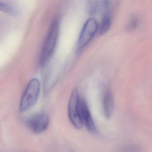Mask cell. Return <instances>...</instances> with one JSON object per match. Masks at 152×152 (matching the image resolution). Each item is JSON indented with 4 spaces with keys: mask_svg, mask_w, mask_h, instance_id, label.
Here are the masks:
<instances>
[{
    "mask_svg": "<svg viewBox=\"0 0 152 152\" xmlns=\"http://www.w3.org/2000/svg\"><path fill=\"white\" fill-rule=\"evenodd\" d=\"M40 89V83L38 79L33 78L30 81L20 101V112H27L35 106L39 99Z\"/></svg>",
    "mask_w": 152,
    "mask_h": 152,
    "instance_id": "cell-1",
    "label": "cell"
},
{
    "mask_svg": "<svg viewBox=\"0 0 152 152\" xmlns=\"http://www.w3.org/2000/svg\"><path fill=\"white\" fill-rule=\"evenodd\" d=\"M59 23L58 19L53 20L42 50L40 62L44 65L50 58L56 46L59 35Z\"/></svg>",
    "mask_w": 152,
    "mask_h": 152,
    "instance_id": "cell-2",
    "label": "cell"
},
{
    "mask_svg": "<svg viewBox=\"0 0 152 152\" xmlns=\"http://www.w3.org/2000/svg\"><path fill=\"white\" fill-rule=\"evenodd\" d=\"M102 105L105 116L109 118L113 110L114 100L112 92L108 88H105L103 91Z\"/></svg>",
    "mask_w": 152,
    "mask_h": 152,
    "instance_id": "cell-7",
    "label": "cell"
},
{
    "mask_svg": "<svg viewBox=\"0 0 152 152\" xmlns=\"http://www.w3.org/2000/svg\"><path fill=\"white\" fill-rule=\"evenodd\" d=\"M112 23V16L111 11L108 10L104 13V16L102 18L101 23L99 25V32L101 35L106 33L110 29Z\"/></svg>",
    "mask_w": 152,
    "mask_h": 152,
    "instance_id": "cell-8",
    "label": "cell"
},
{
    "mask_svg": "<svg viewBox=\"0 0 152 152\" xmlns=\"http://www.w3.org/2000/svg\"><path fill=\"white\" fill-rule=\"evenodd\" d=\"M80 100L78 90L76 88H74L69 99L68 113L70 121L77 129H80L83 125L80 114Z\"/></svg>",
    "mask_w": 152,
    "mask_h": 152,
    "instance_id": "cell-3",
    "label": "cell"
},
{
    "mask_svg": "<svg viewBox=\"0 0 152 152\" xmlns=\"http://www.w3.org/2000/svg\"><path fill=\"white\" fill-rule=\"evenodd\" d=\"M139 24V19L137 17L133 16L130 19L127 25V29L129 30H133L137 27Z\"/></svg>",
    "mask_w": 152,
    "mask_h": 152,
    "instance_id": "cell-10",
    "label": "cell"
},
{
    "mask_svg": "<svg viewBox=\"0 0 152 152\" xmlns=\"http://www.w3.org/2000/svg\"><path fill=\"white\" fill-rule=\"evenodd\" d=\"M0 10L7 14L14 15L18 14V10L14 6L1 1H0Z\"/></svg>",
    "mask_w": 152,
    "mask_h": 152,
    "instance_id": "cell-9",
    "label": "cell"
},
{
    "mask_svg": "<svg viewBox=\"0 0 152 152\" xmlns=\"http://www.w3.org/2000/svg\"><path fill=\"white\" fill-rule=\"evenodd\" d=\"M49 124L48 116L44 113H39L32 115L27 121L30 129L36 134L42 133L48 129Z\"/></svg>",
    "mask_w": 152,
    "mask_h": 152,
    "instance_id": "cell-5",
    "label": "cell"
},
{
    "mask_svg": "<svg viewBox=\"0 0 152 152\" xmlns=\"http://www.w3.org/2000/svg\"><path fill=\"white\" fill-rule=\"evenodd\" d=\"M99 24L95 18H89L84 24L79 35L77 42L78 50L83 49L90 42L99 30Z\"/></svg>",
    "mask_w": 152,
    "mask_h": 152,
    "instance_id": "cell-4",
    "label": "cell"
},
{
    "mask_svg": "<svg viewBox=\"0 0 152 152\" xmlns=\"http://www.w3.org/2000/svg\"><path fill=\"white\" fill-rule=\"evenodd\" d=\"M80 114L83 124L87 129L91 132L96 131V126L93 121L88 107L85 100L81 99L80 103Z\"/></svg>",
    "mask_w": 152,
    "mask_h": 152,
    "instance_id": "cell-6",
    "label": "cell"
}]
</instances>
